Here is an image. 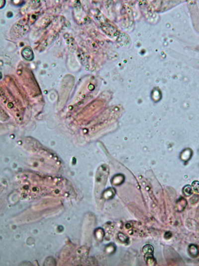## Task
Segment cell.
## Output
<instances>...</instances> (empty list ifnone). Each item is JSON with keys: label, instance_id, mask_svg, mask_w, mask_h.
<instances>
[{"label": "cell", "instance_id": "cell-1", "mask_svg": "<svg viewBox=\"0 0 199 266\" xmlns=\"http://www.w3.org/2000/svg\"><path fill=\"white\" fill-rule=\"evenodd\" d=\"M184 194H185L187 196H189L191 195L192 194V189L191 186L189 185L186 186L184 188L183 190Z\"/></svg>", "mask_w": 199, "mask_h": 266}, {"label": "cell", "instance_id": "cell-2", "mask_svg": "<svg viewBox=\"0 0 199 266\" xmlns=\"http://www.w3.org/2000/svg\"><path fill=\"white\" fill-rule=\"evenodd\" d=\"M192 187L193 188L194 190L199 193V182L195 181L192 183Z\"/></svg>", "mask_w": 199, "mask_h": 266}]
</instances>
